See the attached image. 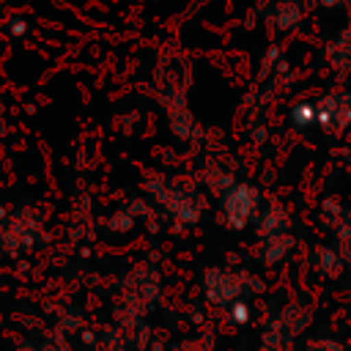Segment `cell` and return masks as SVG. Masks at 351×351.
<instances>
[{
    "label": "cell",
    "mask_w": 351,
    "mask_h": 351,
    "mask_svg": "<svg viewBox=\"0 0 351 351\" xmlns=\"http://www.w3.org/2000/svg\"><path fill=\"white\" fill-rule=\"evenodd\" d=\"M321 8H343V5H348V0H315Z\"/></svg>",
    "instance_id": "16"
},
{
    "label": "cell",
    "mask_w": 351,
    "mask_h": 351,
    "mask_svg": "<svg viewBox=\"0 0 351 351\" xmlns=\"http://www.w3.org/2000/svg\"><path fill=\"white\" fill-rule=\"evenodd\" d=\"M348 5H351V0H348Z\"/></svg>",
    "instance_id": "17"
},
{
    "label": "cell",
    "mask_w": 351,
    "mask_h": 351,
    "mask_svg": "<svg viewBox=\"0 0 351 351\" xmlns=\"http://www.w3.org/2000/svg\"><path fill=\"white\" fill-rule=\"evenodd\" d=\"M326 60H329V69L340 77L351 74V33H340L335 36L329 44H326Z\"/></svg>",
    "instance_id": "8"
},
{
    "label": "cell",
    "mask_w": 351,
    "mask_h": 351,
    "mask_svg": "<svg viewBox=\"0 0 351 351\" xmlns=\"http://www.w3.org/2000/svg\"><path fill=\"white\" fill-rule=\"evenodd\" d=\"M318 110V126L326 134H343L346 129H351V90H332L326 96H321L315 101Z\"/></svg>",
    "instance_id": "2"
},
{
    "label": "cell",
    "mask_w": 351,
    "mask_h": 351,
    "mask_svg": "<svg viewBox=\"0 0 351 351\" xmlns=\"http://www.w3.org/2000/svg\"><path fill=\"white\" fill-rule=\"evenodd\" d=\"M228 315H230V321H233L236 326H244V324L252 318V307H250L244 299H236L233 304H228Z\"/></svg>",
    "instance_id": "15"
},
{
    "label": "cell",
    "mask_w": 351,
    "mask_h": 351,
    "mask_svg": "<svg viewBox=\"0 0 351 351\" xmlns=\"http://www.w3.org/2000/svg\"><path fill=\"white\" fill-rule=\"evenodd\" d=\"M296 247V236L288 230V233H277V236H269V239H261V250H258V258L263 266H280L282 261H288V255L293 252Z\"/></svg>",
    "instance_id": "6"
},
{
    "label": "cell",
    "mask_w": 351,
    "mask_h": 351,
    "mask_svg": "<svg viewBox=\"0 0 351 351\" xmlns=\"http://www.w3.org/2000/svg\"><path fill=\"white\" fill-rule=\"evenodd\" d=\"M310 266L324 280H337L348 269L346 261H343V255H340V250L335 244H315L310 250Z\"/></svg>",
    "instance_id": "5"
},
{
    "label": "cell",
    "mask_w": 351,
    "mask_h": 351,
    "mask_svg": "<svg viewBox=\"0 0 351 351\" xmlns=\"http://www.w3.org/2000/svg\"><path fill=\"white\" fill-rule=\"evenodd\" d=\"M222 211L230 228H244L261 214V192L252 184H233L225 192Z\"/></svg>",
    "instance_id": "1"
},
{
    "label": "cell",
    "mask_w": 351,
    "mask_h": 351,
    "mask_svg": "<svg viewBox=\"0 0 351 351\" xmlns=\"http://www.w3.org/2000/svg\"><path fill=\"white\" fill-rule=\"evenodd\" d=\"M304 351H346V343L332 335H315L304 343Z\"/></svg>",
    "instance_id": "13"
},
{
    "label": "cell",
    "mask_w": 351,
    "mask_h": 351,
    "mask_svg": "<svg viewBox=\"0 0 351 351\" xmlns=\"http://www.w3.org/2000/svg\"><path fill=\"white\" fill-rule=\"evenodd\" d=\"M318 123V110L315 101H296L291 107V126L293 129H310Z\"/></svg>",
    "instance_id": "12"
},
{
    "label": "cell",
    "mask_w": 351,
    "mask_h": 351,
    "mask_svg": "<svg viewBox=\"0 0 351 351\" xmlns=\"http://www.w3.org/2000/svg\"><path fill=\"white\" fill-rule=\"evenodd\" d=\"M258 351H293V337L282 329V324L277 318H271L263 329V340Z\"/></svg>",
    "instance_id": "11"
},
{
    "label": "cell",
    "mask_w": 351,
    "mask_h": 351,
    "mask_svg": "<svg viewBox=\"0 0 351 351\" xmlns=\"http://www.w3.org/2000/svg\"><path fill=\"white\" fill-rule=\"evenodd\" d=\"M335 247L340 250L346 266H351V222H346V225H340L335 230Z\"/></svg>",
    "instance_id": "14"
},
{
    "label": "cell",
    "mask_w": 351,
    "mask_h": 351,
    "mask_svg": "<svg viewBox=\"0 0 351 351\" xmlns=\"http://www.w3.org/2000/svg\"><path fill=\"white\" fill-rule=\"evenodd\" d=\"M304 19V5L299 0H280L271 11V22L277 30L288 33V30H296Z\"/></svg>",
    "instance_id": "10"
},
{
    "label": "cell",
    "mask_w": 351,
    "mask_h": 351,
    "mask_svg": "<svg viewBox=\"0 0 351 351\" xmlns=\"http://www.w3.org/2000/svg\"><path fill=\"white\" fill-rule=\"evenodd\" d=\"M313 318H315L313 304L304 302V299H288V302L280 307V313H277V321L282 324V329H285L293 340L302 337V335L310 329Z\"/></svg>",
    "instance_id": "4"
},
{
    "label": "cell",
    "mask_w": 351,
    "mask_h": 351,
    "mask_svg": "<svg viewBox=\"0 0 351 351\" xmlns=\"http://www.w3.org/2000/svg\"><path fill=\"white\" fill-rule=\"evenodd\" d=\"M203 291L211 304H233L244 293V271L208 269L203 277Z\"/></svg>",
    "instance_id": "3"
},
{
    "label": "cell",
    "mask_w": 351,
    "mask_h": 351,
    "mask_svg": "<svg viewBox=\"0 0 351 351\" xmlns=\"http://www.w3.org/2000/svg\"><path fill=\"white\" fill-rule=\"evenodd\" d=\"M318 219H321L324 228H329V230L335 233L340 225L351 222V214H348V206H346L340 197L329 195V197H324V200L318 203Z\"/></svg>",
    "instance_id": "9"
},
{
    "label": "cell",
    "mask_w": 351,
    "mask_h": 351,
    "mask_svg": "<svg viewBox=\"0 0 351 351\" xmlns=\"http://www.w3.org/2000/svg\"><path fill=\"white\" fill-rule=\"evenodd\" d=\"M255 230H258L261 239H269V236H277V233H288L291 230V214L285 211L282 203H269L258 214Z\"/></svg>",
    "instance_id": "7"
}]
</instances>
